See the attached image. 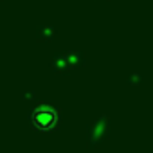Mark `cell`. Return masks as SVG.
Instances as JSON below:
<instances>
[{
	"mask_svg": "<svg viewBox=\"0 0 153 153\" xmlns=\"http://www.w3.org/2000/svg\"><path fill=\"white\" fill-rule=\"evenodd\" d=\"M56 121H58V114L51 106H40L33 112V123L40 130H52L56 126Z\"/></svg>",
	"mask_w": 153,
	"mask_h": 153,
	"instance_id": "cell-1",
	"label": "cell"
}]
</instances>
